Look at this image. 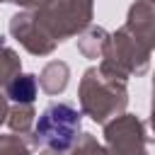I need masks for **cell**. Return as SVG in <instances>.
Returning <instances> with one entry per match:
<instances>
[{
    "label": "cell",
    "instance_id": "6da1fadb",
    "mask_svg": "<svg viewBox=\"0 0 155 155\" xmlns=\"http://www.w3.org/2000/svg\"><path fill=\"white\" fill-rule=\"evenodd\" d=\"M78 131H80V114L73 107H68V104H53V107H48L41 114L39 124H36V133L51 148H58V150L68 148L75 140Z\"/></svg>",
    "mask_w": 155,
    "mask_h": 155
},
{
    "label": "cell",
    "instance_id": "7a4b0ae2",
    "mask_svg": "<svg viewBox=\"0 0 155 155\" xmlns=\"http://www.w3.org/2000/svg\"><path fill=\"white\" fill-rule=\"evenodd\" d=\"M7 94H10V99H15V102L29 104V102L36 97L34 78H31V75H22V78L12 80V82H10V87H7Z\"/></svg>",
    "mask_w": 155,
    "mask_h": 155
}]
</instances>
